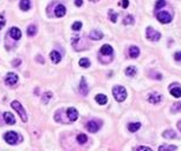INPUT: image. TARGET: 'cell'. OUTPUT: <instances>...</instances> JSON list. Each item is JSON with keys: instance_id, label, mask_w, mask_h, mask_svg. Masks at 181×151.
Returning a JSON list of instances; mask_svg holds the SVG:
<instances>
[{"instance_id": "1", "label": "cell", "mask_w": 181, "mask_h": 151, "mask_svg": "<svg viewBox=\"0 0 181 151\" xmlns=\"http://www.w3.org/2000/svg\"><path fill=\"white\" fill-rule=\"evenodd\" d=\"M113 94H114L115 99L117 102H123L124 99L127 98V91L123 86H115L113 89Z\"/></svg>"}, {"instance_id": "2", "label": "cell", "mask_w": 181, "mask_h": 151, "mask_svg": "<svg viewBox=\"0 0 181 151\" xmlns=\"http://www.w3.org/2000/svg\"><path fill=\"white\" fill-rule=\"evenodd\" d=\"M11 106H12V109H14L15 111L19 113L20 118H21V120L25 123V122H27V116H26V112H25V109L23 107V105L20 104L19 102H17V100H14V102H12L11 103Z\"/></svg>"}, {"instance_id": "3", "label": "cell", "mask_w": 181, "mask_h": 151, "mask_svg": "<svg viewBox=\"0 0 181 151\" xmlns=\"http://www.w3.org/2000/svg\"><path fill=\"white\" fill-rule=\"evenodd\" d=\"M101 126H102V122H101V120H90V122H88L87 125H85L88 131L93 132V133L98 131L101 129Z\"/></svg>"}, {"instance_id": "4", "label": "cell", "mask_w": 181, "mask_h": 151, "mask_svg": "<svg viewBox=\"0 0 181 151\" xmlns=\"http://www.w3.org/2000/svg\"><path fill=\"white\" fill-rule=\"evenodd\" d=\"M146 37L150 41H157L161 38V34L157 31H155L153 27H147V31H146Z\"/></svg>"}, {"instance_id": "5", "label": "cell", "mask_w": 181, "mask_h": 151, "mask_svg": "<svg viewBox=\"0 0 181 151\" xmlns=\"http://www.w3.org/2000/svg\"><path fill=\"white\" fill-rule=\"evenodd\" d=\"M18 139H19V136L17 135V132L14 131H8L5 133V141H6L8 144H17L18 143Z\"/></svg>"}, {"instance_id": "6", "label": "cell", "mask_w": 181, "mask_h": 151, "mask_svg": "<svg viewBox=\"0 0 181 151\" xmlns=\"http://www.w3.org/2000/svg\"><path fill=\"white\" fill-rule=\"evenodd\" d=\"M156 18H157L159 21L162 23V24H168V23L172 21V15L168 13V12H165V11L159 12V13L156 14Z\"/></svg>"}, {"instance_id": "7", "label": "cell", "mask_w": 181, "mask_h": 151, "mask_svg": "<svg viewBox=\"0 0 181 151\" xmlns=\"http://www.w3.org/2000/svg\"><path fill=\"white\" fill-rule=\"evenodd\" d=\"M67 116L70 122H76L78 118V111L75 107H69L67 110Z\"/></svg>"}, {"instance_id": "8", "label": "cell", "mask_w": 181, "mask_h": 151, "mask_svg": "<svg viewBox=\"0 0 181 151\" xmlns=\"http://www.w3.org/2000/svg\"><path fill=\"white\" fill-rule=\"evenodd\" d=\"M17 82H18V76H17L15 73L10 72L6 76V78H5V83H6L7 85H11V86L15 85Z\"/></svg>"}, {"instance_id": "9", "label": "cell", "mask_w": 181, "mask_h": 151, "mask_svg": "<svg viewBox=\"0 0 181 151\" xmlns=\"http://www.w3.org/2000/svg\"><path fill=\"white\" fill-rule=\"evenodd\" d=\"M65 13H67V8H65L64 5L59 4V5H57V6H56V8H54V15H56L57 18H62V17H64Z\"/></svg>"}, {"instance_id": "10", "label": "cell", "mask_w": 181, "mask_h": 151, "mask_svg": "<svg viewBox=\"0 0 181 151\" xmlns=\"http://www.w3.org/2000/svg\"><path fill=\"white\" fill-rule=\"evenodd\" d=\"M8 34H10V37L14 40H19L20 38H21V31H20L18 27H12V28L10 30Z\"/></svg>"}, {"instance_id": "11", "label": "cell", "mask_w": 181, "mask_h": 151, "mask_svg": "<svg viewBox=\"0 0 181 151\" xmlns=\"http://www.w3.org/2000/svg\"><path fill=\"white\" fill-rule=\"evenodd\" d=\"M161 100H162V96L160 93H150L148 97V102L152 104H159Z\"/></svg>"}, {"instance_id": "12", "label": "cell", "mask_w": 181, "mask_h": 151, "mask_svg": "<svg viewBox=\"0 0 181 151\" xmlns=\"http://www.w3.org/2000/svg\"><path fill=\"white\" fill-rule=\"evenodd\" d=\"M88 91H89V87L87 85V82H85V78L80 79V93L83 94V96H87Z\"/></svg>"}, {"instance_id": "13", "label": "cell", "mask_w": 181, "mask_h": 151, "mask_svg": "<svg viewBox=\"0 0 181 151\" xmlns=\"http://www.w3.org/2000/svg\"><path fill=\"white\" fill-rule=\"evenodd\" d=\"M89 38L91 40H100L103 38V33L98 31V30H93L91 32L89 33Z\"/></svg>"}, {"instance_id": "14", "label": "cell", "mask_w": 181, "mask_h": 151, "mask_svg": "<svg viewBox=\"0 0 181 151\" xmlns=\"http://www.w3.org/2000/svg\"><path fill=\"white\" fill-rule=\"evenodd\" d=\"M169 91H170V93H172L174 97H176V98L181 97V87L180 86H178V84H173V85L169 87Z\"/></svg>"}, {"instance_id": "15", "label": "cell", "mask_w": 181, "mask_h": 151, "mask_svg": "<svg viewBox=\"0 0 181 151\" xmlns=\"http://www.w3.org/2000/svg\"><path fill=\"white\" fill-rule=\"evenodd\" d=\"M50 59L52 60L54 64H58L60 60H62V56H60L59 52H57V51H52V52L50 53Z\"/></svg>"}, {"instance_id": "16", "label": "cell", "mask_w": 181, "mask_h": 151, "mask_svg": "<svg viewBox=\"0 0 181 151\" xmlns=\"http://www.w3.org/2000/svg\"><path fill=\"white\" fill-rule=\"evenodd\" d=\"M101 53L103 54V56H111L113 54V47L110 45H103L101 47Z\"/></svg>"}, {"instance_id": "17", "label": "cell", "mask_w": 181, "mask_h": 151, "mask_svg": "<svg viewBox=\"0 0 181 151\" xmlns=\"http://www.w3.org/2000/svg\"><path fill=\"white\" fill-rule=\"evenodd\" d=\"M4 119H5V122H6L8 125H12L15 123L14 116L12 113H10V112H5V113H4Z\"/></svg>"}, {"instance_id": "18", "label": "cell", "mask_w": 181, "mask_h": 151, "mask_svg": "<svg viewBox=\"0 0 181 151\" xmlns=\"http://www.w3.org/2000/svg\"><path fill=\"white\" fill-rule=\"evenodd\" d=\"M139 54H140L139 47L137 46H130V48H129V56L131 58H136V57H139Z\"/></svg>"}, {"instance_id": "19", "label": "cell", "mask_w": 181, "mask_h": 151, "mask_svg": "<svg viewBox=\"0 0 181 151\" xmlns=\"http://www.w3.org/2000/svg\"><path fill=\"white\" fill-rule=\"evenodd\" d=\"M95 99H96V102H97L98 104H101V105H104V104H107V102H108L107 96H106V94H102V93L97 94Z\"/></svg>"}, {"instance_id": "20", "label": "cell", "mask_w": 181, "mask_h": 151, "mask_svg": "<svg viewBox=\"0 0 181 151\" xmlns=\"http://www.w3.org/2000/svg\"><path fill=\"white\" fill-rule=\"evenodd\" d=\"M20 8L23 11H27L30 10V6H31V1L30 0H20V4H19Z\"/></svg>"}, {"instance_id": "21", "label": "cell", "mask_w": 181, "mask_h": 151, "mask_svg": "<svg viewBox=\"0 0 181 151\" xmlns=\"http://www.w3.org/2000/svg\"><path fill=\"white\" fill-rule=\"evenodd\" d=\"M140 128H141V123H139V122H136V123H130V124L128 125V130L130 132H136Z\"/></svg>"}, {"instance_id": "22", "label": "cell", "mask_w": 181, "mask_h": 151, "mask_svg": "<svg viewBox=\"0 0 181 151\" xmlns=\"http://www.w3.org/2000/svg\"><path fill=\"white\" fill-rule=\"evenodd\" d=\"M52 98V93L51 92H45L44 94H43V97H41V102H43V104H47L50 100Z\"/></svg>"}, {"instance_id": "23", "label": "cell", "mask_w": 181, "mask_h": 151, "mask_svg": "<svg viewBox=\"0 0 181 151\" xmlns=\"http://www.w3.org/2000/svg\"><path fill=\"white\" fill-rule=\"evenodd\" d=\"M136 67L135 66H129V67H127L126 69V74L127 76H129V77H134L135 74H136Z\"/></svg>"}, {"instance_id": "24", "label": "cell", "mask_w": 181, "mask_h": 151, "mask_svg": "<svg viewBox=\"0 0 181 151\" xmlns=\"http://www.w3.org/2000/svg\"><path fill=\"white\" fill-rule=\"evenodd\" d=\"M36 33H37V26L30 25L28 28H27V36L28 37H33V36H36Z\"/></svg>"}, {"instance_id": "25", "label": "cell", "mask_w": 181, "mask_h": 151, "mask_svg": "<svg viewBox=\"0 0 181 151\" xmlns=\"http://www.w3.org/2000/svg\"><path fill=\"white\" fill-rule=\"evenodd\" d=\"M162 136L165 138H176V133H175L173 130H168V131L163 132Z\"/></svg>"}, {"instance_id": "26", "label": "cell", "mask_w": 181, "mask_h": 151, "mask_svg": "<svg viewBox=\"0 0 181 151\" xmlns=\"http://www.w3.org/2000/svg\"><path fill=\"white\" fill-rule=\"evenodd\" d=\"M77 142L80 143V144H84V143H87L88 142V137L87 135H84V133H80L77 136Z\"/></svg>"}, {"instance_id": "27", "label": "cell", "mask_w": 181, "mask_h": 151, "mask_svg": "<svg viewBox=\"0 0 181 151\" xmlns=\"http://www.w3.org/2000/svg\"><path fill=\"white\" fill-rule=\"evenodd\" d=\"M159 150L160 151H166V150H170V151H174L176 150V146L174 145H161L160 148H159Z\"/></svg>"}, {"instance_id": "28", "label": "cell", "mask_w": 181, "mask_h": 151, "mask_svg": "<svg viewBox=\"0 0 181 151\" xmlns=\"http://www.w3.org/2000/svg\"><path fill=\"white\" fill-rule=\"evenodd\" d=\"M123 24L124 25H130V24H134V17L133 15H127L124 20H123Z\"/></svg>"}, {"instance_id": "29", "label": "cell", "mask_w": 181, "mask_h": 151, "mask_svg": "<svg viewBox=\"0 0 181 151\" xmlns=\"http://www.w3.org/2000/svg\"><path fill=\"white\" fill-rule=\"evenodd\" d=\"M80 66H82V67H89V66H90L89 59H87V58H82V59L80 60Z\"/></svg>"}, {"instance_id": "30", "label": "cell", "mask_w": 181, "mask_h": 151, "mask_svg": "<svg viewBox=\"0 0 181 151\" xmlns=\"http://www.w3.org/2000/svg\"><path fill=\"white\" fill-rule=\"evenodd\" d=\"M109 15H110V20H111L113 23H116V20H117V17H119V14H117V13H114V11H113V10H110V11H109Z\"/></svg>"}, {"instance_id": "31", "label": "cell", "mask_w": 181, "mask_h": 151, "mask_svg": "<svg viewBox=\"0 0 181 151\" xmlns=\"http://www.w3.org/2000/svg\"><path fill=\"white\" fill-rule=\"evenodd\" d=\"M166 5V0H157L156 5H155V10H160L161 7H163Z\"/></svg>"}, {"instance_id": "32", "label": "cell", "mask_w": 181, "mask_h": 151, "mask_svg": "<svg viewBox=\"0 0 181 151\" xmlns=\"http://www.w3.org/2000/svg\"><path fill=\"white\" fill-rule=\"evenodd\" d=\"M173 112H178V111H181V103H175L174 105L172 106V109H170Z\"/></svg>"}, {"instance_id": "33", "label": "cell", "mask_w": 181, "mask_h": 151, "mask_svg": "<svg viewBox=\"0 0 181 151\" xmlns=\"http://www.w3.org/2000/svg\"><path fill=\"white\" fill-rule=\"evenodd\" d=\"M80 28H82V23H80V21L74 23V25H72V30H74V31H80Z\"/></svg>"}, {"instance_id": "34", "label": "cell", "mask_w": 181, "mask_h": 151, "mask_svg": "<svg viewBox=\"0 0 181 151\" xmlns=\"http://www.w3.org/2000/svg\"><path fill=\"white\" fill-rule=\"evenodd\" d=\"M5 24H6V21H5V14L1 13L0 14V30L5 26Z\"/></svg>"}, {"instance_id": "35", "label": "cell", "mask_w": 181, "mask_h": 151, "mask_svg": "<svg viewBox=\"0 0 181 151\" xmlns=\"http://www.w3.org/2000/svg\"><path fill=\"white\" fill-rule=\"evenodd\" d=\"M150 74H152V76H150L152 78L159 79V80H161V79H162V76H161L160 73H157V72H150Z\"/></svg>"}, {"instance_id": "36", "label": "cell", "mask_w": 181, "mask_h": 151, "mask_svg": "<svg viewBox=\"0 0 181 151\" xmlns=\"http://www.w3.org/2000/svg\"><path fill=\"white\" fill-rule=\"evenodd\" d=\"M135 150H147V151H152V149L149 146H137L135 148Z\"/></svg>"}, {"instance_id": "37", "label": "cell", "mask_w": 181, "mask_h": 151, "mask_svg": "<svg viewBox=\"0 0 181 151\" xmlns=\"http://www.w3.org/2000/svg\"><path fill=\"white\" fill-rule=\"evenodd\" d=\"M174 59L176 61H181V52H176L174 54Z\"/></svg>"}, {"instance_id": "38", "label": "cell", "mask_w": 181, "mask_h": 151, "mask_svg": "<svg viewBox=\"0 0 181 151\" xmlns=\"http://www.w3.org/2000/svg\"><path fill=\"white\" fill-rule=\"evenodd\" d=\"M129 6V1L128 0H122V7L123 8H127Z\"/></svg>"}, {"instance_id": "39", "label": "cell", "mask_w": 181, "mask_h": 151, "mask_svg": "<svg viewBox=\"0 0 181 151\" xmlns=\"http://www.w3.org/2000/svg\"><path fill=\"white\" fill-rule=\"evenodd\" d=\"M75 5L77 7H80L83 5V0H75Z\"/></svg>"}, {"instance_id": "40", "label": "cell", "mask_w": 181, "mask_h": 151, "mask_svg": "<svg viewBox=\"0 0 181 151\" xmlns=\"http://www.w3.org/2000/svg\"><path fill=\"white\" fill-rule=\"evenodd\" d=\"M37 60H38V61H39V63H41V64H43V63H44V58H43V57H41V56H37Z\"/></svg>"}, {"instance_id": "41", "label": "cell", "mask_w": 181, "mask_h": 151, "mask_svg": "<svg viewBox=\"0 0 181 151\" xmlns=\"http://www.w3.org/2000/svg\"><path fill=\"white\" fill-rule=\"evenodd\" d=\"M20 64V60H15V61H13V65H19Z\"/></svg>"}, {"instance_id": "42", "label": "cell", "mask_w": 181, "mask_h": 151, "mask_svg": "<svg viewBox=\"0 0 181 151\" xmlns=\"http://www.w3.org/2000/svg\"><path fill=\"white\" fill-rule=\"evenodd\" d=\"M90 1H93V2H96V1H98V0H90Z\"/></svg>"}, {"instance_id": "43", "label": "cell", "mask_w": 181, "mask_h": 151, "mask_svg": "<svg viewBox=\"0 0 181 151\" xmlns=\"http://www.w3.org/2000/svg\"><path fill=\"white\" fill-rule=\"evenodd\" d=\"M180 128H181V125H180Z\"/></svg>"}]
</instances>
